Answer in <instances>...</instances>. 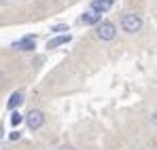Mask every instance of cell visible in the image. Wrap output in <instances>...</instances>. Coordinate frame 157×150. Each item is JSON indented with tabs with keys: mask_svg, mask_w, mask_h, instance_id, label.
<instances>
[{
	"mask_svg": "<svg viewBox=\"0 0 157 150\" xmlns=\"http://www.w3.org/2000/svg\"><path fill=\"white\" fill-rule=\"evenodd\" d=\"M121 27L128 34H136V32L142 30V17L138 13H125L123 19H121Z\"/></svg>",
	"mask_w": 157,
	"mask_h": 150,
	"instance_id": "obj_1",
	"label": "cell"
},
{
	"mask_svg": "<svg viewBox=\"0 0 157 150\" xmlns=\"http://www.w3.org/2000/svg\"><path fill=\"white\" fill-rule=\"evenodd\" d=\"M96 36H98L102 42L115 40V36H117V25L113 24V21H100L98 27H96Z\"/></svg>",
	"mask_w": 157,
	"mask_h": 150,
	"instance_id": "obj_2",
	"label": "cell"
},
{
	"mask_svg": "<svg viewBox=\"0 0 157 150\" xmlns=\"http://www.w3.org/2000/svg\"><path fill=\"white\" fill-rule=\"evenodd\" d=\"M24 121H26L30 131H36V129H40V127L45 125V112L38 110V108H32L26 116H24Z\"/></svg>",
	"mask_w": 157,
	"mask_h": 150,
	"instance_id": "obj_3",
	"label": "cell"
},
{
	"mask_svg": "<svg viewBox=\"0 0 157 150\" xmlns=\"http://www.w3.org/2000/svg\"><path fill=\"white\" fill-rule=\"evenodd\" d=\"M13 49L21 51V53H26V51H34V49H36V38H34V36H24V38H19L17 42H13Z\"/></svg>",
	"mask_w": 157,
	"mask_h": 150,
	"instance_id": "obj_4",
	"label": "cell"
},
{
	"mask_svg": "<svg viewBox=\"0 0 157 150\" xmlns=\"http://www.w3.org/2000/svg\"><path fill=\"white\" fill-rule=\"evenodd\" d=\"M113 4H115V0H91L89 11H94V13H98V15H104L106 11L113 9Z\"/></svg>",
	"mask_w": 157,
	"mask_h": 150,
	"instance_id": "obj_5",
	"label": "cell"
},
{
	"mask_svg": "<svg viewBox=\"0 0 157 150\" xmlns=\"http://www.w3.org/2000/svg\"><path fill=\"white\" fill-rule=\"evenodd\" d=\"M24 101H26V93H24L21 89H19V91H13L11 97H9V101H6V108H9V110H15V108H19Z\"/></svg>",
	"mask_w": 157,
	"mask_h": 150,
	"instance_id": "obj_6",
	"label": "cell"
},
{
	"mask_svg": "<svg viewBox=\"0 0 157 150\" xmlns=\"http://www.w3.org/2000/svg\"><path fill=\"white\" fill-rule=\"evenodd\" d=\"M100 21H102V15H98L94 11H85L81 15V24H85V25H98Z\"/></svg>",
	"mask_w": 157,
	"mask_h": 150,
	"instance_id": "obj_7",
	"label": "cell"
},
{
	"mask_svg": "<svg viewBox=\"0 0 157 150\" xmlns=\"http://www.w3.org/2000/svg\"><path fill=\"white\" fill-rule=\"evenodd\" d=\"M72 40V36L70 34H62V36H55L51 38L49 42H47V49H57V47H62V45H68Z\"/></svg>",
	"mask_w": 157,
	"mask_h": 150,
	"instance_id": "obj_8",
	"label": "cell"
},
{
	"mask_svg": "<svg viewBox=\"0 0 157 150\" xmlns=\"http://www.w3.org/2000/svg\"><path fill=\"white\" fill-rule=\"evenodd\" d=\"M21 123H24V114L13 112V114H11V125H13V127H19Z\"/></svg>",
	"mask_w": 157,
	"mask_h": 150,
	"instance_id": "obj_9",
	"label": "cell"
},
{
	"mask_svg": "<svg viewBox=\"0 0 157 150\" xmlns=\"http://www.w3.org/2000/svg\"><path fill=\"white\" fill-rule=\"evenodd\" d=\"M51 32H57V34H59V32H68V25L66 24H57V25L51 27Z\"/></svg>",
	"mask_w": 157,
	"mask_h": 150,
	"instance_id": "obj_10",
	"label": "cell"
},
{
	"mask_svg": "<svg viewBox=\"0 0 157 150\" xmlns=\"http://www.w3.org/2000/svg\"><path fill=\"white\" fill-rule=\"evenodd\" d=\"M59 150H75V146H70V144H62V148Z\"/></svg>",
	"mask_w": 157,
	"mask_h": 150,
	"instance_id": "obj_11",
	"label": "cell"
},
{
	"mask_svg": "<svg viewBox=\"0 0 157 150\" xmlns=\"http://www.w3.org/2000/svg\"><path fill=\"white\" fill-rule=\"evenodd\" d=\"M151 125L157 127V112H155V114H151Z\"/></svg>",
	"mask_w": 157,
	"mask_h": 150,
	"instance_id": "obj_12",
	"label": "cell"
},
{
	"mask_svg": "<svg viewBox=\"0 0 157 150\" xmlns=\"http://www.w3.org/2000/svg\"><path fill=\"white\" fill-rule=\"evenodd\" d=\"M11 140H19V131H13L11 133Z\"/></svg>",
	"mask_w": 157,
	"mask_h": 150,
	"instance_id": "obj_13",
	"label": "cell"
},
{
	"mask_svg": "<svg viewBox=\"0 0 157 150\" xmlns=\"http://www.w3.org/2000/svg\"><path fill=\"white\" fill-rule=\"evenodd\" d=\"M0 150H11V148H0Z\"/></svg>",
	"mask_w": 157,
	"mask_h": 150,
	"instance_id": "obj_14",
	"label": "cell"
}]
</instances>
